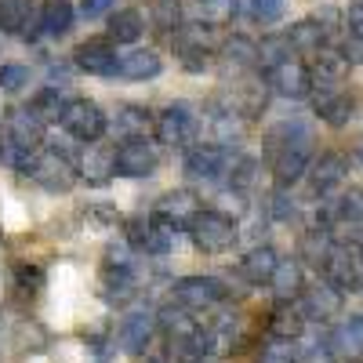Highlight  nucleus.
<instances>
[{"label": "nucleus", "mask_w": 363, "mask_h": 363, "mask_svg": "<svg viewBox=\"0 0 363 363\" xmlns=\"http://www.w3.org/2000/svg\"><path fill=\"white\" fill-rule=\"evenodd\" d=\"M258 363H301V345L298 338H277L269 335L258 349Z\"/></svg>", "instance_id": "36"}, {"label": "nucleus", "mask_w": 363, "mask_h": 363, "mask_svg": "<svg viewBox=\"0 0 363 363\" xmlns=\"http://www.w3.org/2000/svg\"><path fill=\"white\" fill-rule=\"evenodd\" d=\"M18 171L40 186L44 193H69L80 178V153H69L66 145H40L33 157H26Z\"/></svg>", "instance_id": "1"}, {"label": "nucleus", "mask_w": 363, "mask_h": 363, "mask_svg": "<svg viewBox=\"0 0 363 363\" xmlns=\"http://www.w3.org/2000/svg\"><path fill=\"white\" fill-rule=\"evenodd\" d=\"M291 55H294V48L287 44V37H265V40H258V69L265 73L272 66L287 62Z\"/></svg>", "instance_id": "38"}, {"label": "nucleus", "mask_w": 363, "mask_h": 363, "mask_svg": "<svg viewBox=\"0 0 363 363\" xmlns=\"http://www.w3.org/2000/svg\"><path fill=\"white\" fill-rule=\"evenodd\" d=\"M218 62H222L233 77L255 73V69H258V44L247 40V37H229V40H222V48H218Z\"/></svg>", "instance_id": "25"}, {"label": "nucleus", "mask_w": 363, "mask_h": 363, "mask_svg": "<svg viewBox=\"0 0 363 363\" xmlns=\"http://www.w3.org/2000/svg\"><path fill=\"white\" fill-rule=\"evenodd\" d=\"M265 84H269V91H277L280 99H291V102H294V99L313 95V69L291 55L287 62L265 69Z\"/></svg>", "instance_id": "13"}, {"label": "nucleus", "mask_w": 363, "mask_h": 363, "mask_svg": "<svg viewBox=\"0 0 363 363\" xmlns=\"http://www.w3.org/2000/svg\"><path fill=\"white\" fill-rule=\"evenodd\" d=\"M313 87H338L345 77H349V69H352V62L342 55V48H320L316 55H313Z\"/></svg>", "instance_id": "22"}, {"label": "nucleus", "mask_w": 363, "mask_h": 363, "mask_svg": "<svg viewBox=\"0 0 363 363\" xmlns=\"http://www.w3.org/2000/svg\"><path fill=\"white\" fill-rule=\"evenodd\" d=\"M301 330H306V316L298 313L294 301H280V309L272 313V320H269V335H277V338H301Z\"/></svg>", "instance_id": "35"}, {"label": "nucleus", "mask_w": 363, "mask_h": 363, "mask_svg": "<svg viewBox=\"0 0 363 363\" xmlns=\"http://www.w3.org/2000/svg\"><path fill=\"white\" fill-rule=\"evenodd\" d=\"M240 11V0H189V18L203 26H225Z\"/></svg>", "instance_id": "33"}, {"label": "nucleus", "mask_w": 363, "mask_h": 363, "mask_svg": "<svg viewBox=\"0 0 363 363\" xmlns=\"http://www.w3.org/2000/svg\"><path fill=\"white\" fill-rule=\"evenodd\" d=\"M80 178H87V186H106L116 178V145L87 142V149H80Z\"/></svg>", "instance_id": "17"}, {"label": "nucleus", "mask_w": 363, "mask_h": 363, "mask_svg": "<svg viewBox=\"0 0 363 363\" xmlns=\"http://www.w3.org/2000/svg\"><path fill=\"white\" fill-rule=\"evenodd\" d=\"M29 66L22 62H0V91H8V95H18V91L29 84Z\"/></svg>", "instance_id": "39"}, {"label": "nucleus", "mask_w": 363, "mask_h": 363, "mask_svg": "<svg viewBox=\"0 0 363 363\" xmlns=\"http://www.w3.org/2000/svg\"><path fill=\"white\" fill-rule=\"evenodd\" d=\"M342 55L349 58L352 66H363V37H349V40L342 44Z\"/></svg>", "instance_id": "46"}, {"label": "nucleus", "mask_w": 363, "mask_h": 363, "mask_svg": "<svg viewBox=\"0 0 363 363\" xmlns=\"http://www.w3.org/2000/svg\"><path fill=\"white\" fill-rule=\"evenodd\" d=\"M345 178H349V160L342 153H320L309 167V193L316 200H330L342 193Z\"/></svg>", "instance_id": "14"}, {"label": "nucleus", "mask_w": 363, "mask_h": 363, "mask_svg": "<svg viewBox=\"0 0 363 363\" xmlns=\"http://www.w3.org/2000/svg\"><path fill=\"white\" fill-rule=\"evenodd\" d=\"M186 233L193 240V247L203 251V255H222V251L236 247V236H240L236 218L229 211H218V207H200L189 218Z\"/></svg>", "instance_id": "3"}, {"label": "nucleus", "mask_w": 363, "mask_h": 363, "mask_svg": "<svg viewBox=\"0 0 363 363\" xmlns=\"http://www.w3.org/2000/svg\"><path fill=\"white\" fill-rule=\"evenodd\" d=\"M327 345L338 359H359L363 356V313H349L327 330Z\"/></svg>", "instance_id": "19"}, {"label": "nucleus", "mask_w": 363, "mask_h": 363, "mask_svg": "<svg viewBox=\"0 0 363 363\" xmlns=\"http://www.w3.org/2000/svg\"><path fill=\"white\" fill-rule=\"evenodd\" d=\"M157 167H160V153L149 138L116 142V174L120 178H149Z\"/></svg>", "instance_id": "12"}, {"label": "nucleus", "mask_w": 363, "mask_h": 363, "mask_svg": "<svg viewBox=\"0 0 363 363\" xmlns=\"http://www.w3.org/2000/svg\"><path fill=\"white\" fill-rule=\"evenodd\" d=\"M200 363H222V359H218V356H203Z\"/></svg>", "instance_id": "48"}, {"label": "nucleus", "mask_w": 363, "mask_h": 363, "mask_svg": "<svg viewBox=\"0 0 363 363\" xmlns=\"http://www.w3.org/2000/svg\"><path fill=\"white\" fill-rule=\"evenodd\" d=\"M149 22H153L164 37H178L186 18H182V0H153L149 4Z\"/></svg>", "instance_id": "34"}, {"label": "nucleus", "mask_w": 363, "mask_h": 363, "mask_svg": "<svg viewBox=\"0 0 363 363\" xmlns=\"http://www.w3.org/2000/svg\"><path fill=\"white\" fill-rule=\"evenodd\" d=\"M48 124L37 116L33 106H11L4 113V124H0V157H4L8 164H22L26 157H33L37 149L44 145Z\"/></svg>", "instance_id": "2"}, {"label": "nucleus", "mask_w": 363, "mask_h": 363, "mask_svg": "<svg viewBox=\"0 0 363 363\" xmlns=\"http://www.w3.org/2000/svg\"><path fill=\"white\" fill-rule=\"evenodd\" d=\"M73 66H77L80 73H87V77H116L120 55H116V48L109 44V37H91V40L77 44Z\"/></svg>", "instance_id": "16"}, {"label": "nucleus", "mask_w": 363, "mask_h": 363, "mask_svg": "<svg viewBox=\"0 0 363 363\" xmlns=\"http://www.w3.org/2000/svg\"><path fill=\"white\" fill-rule=\"evenodd\" d=\"M69 99H62V91L58 87H40L33 99H29V106L37 109V116L44 120V124H58L62 120V109H66Z\"/></svg>", "instance_id": "37"}, {"label": "nucleus", "mask_w": 363, "mask_h": 363, "mask_svg": "<svg viewBox=\"0 0 363 363\" xmlns=\"http://www.w3.org/2000/svg\"><path fill=\"white\" fill-rule=\"evenodd\" d=\"M345 26H349L352 37H363V0H352L345 8Z\"/></svg>", "instance_id": "43"}, {"label": "nucleus", "mask_w": 363, "mask_h": 363, "mask_svg": "<svg viewBox=\"0 0 363 363\" xmlns=\"http://www.w3.org/2000/svg\"><path fill=\"white\" fill-rule=\"evenodd\" d=\"M298 142H313V135H309V128L301 124V120H280L277 128H269L265 131V157H272V153H280V149H287V145H298Z\"/></svg>", "instance_id": "32"}, {"label": "nucleus", "mask_w": 363, "mask_h": 363, "mask_svg": "<svg viewBox=\"0 0 363 363\" xmlns=\"http://www.w3.org/2000/svg\"><path fill=\"white\" fill-rule=\"evenodd\" d=\"M203 203H200V196L193 193V189H174V193H167V196H160L157 200V215H164V218H171L178 229H186L189 225V218L196 215Z\"/></svg>", "instance_id": "29"}, {"label": "nucleus", "mask_w": 363, "mask_h": 363, "mask_svg": "<svg viewBox=\"0 0 363 363\" xmlns=\"http://www.w3.org/2000/svg\"><path fill=\"white\" fill-rule=\"evenodd\" d=\"M345 363H363V359H345Z\"/></svg>", "instance_id": "50"}, {"label": "nucleus", "mask_w": 363, "mask_h": 363, "mask_svg": "<svg viewBox=\"0 0 363 363\" xmlns=\"http://www.w3.org/2000/svg\"><path fill=\"white\" fill-rule=\"evenodd\" d=\"M58 124H62L66 135L77 138V142H99V138H106V131H109L106 113L99 109V102H91V99H69Z\"/></svg>", "instance_id": "8"}, {"label": "nucleus", "mask_w": 363, "mask_h": 363, "mask_svg": "<svg viewBox=\"0 0 363 363\" xmlns=\"http://www.w3.org/2000/svg\"><path fill=\"white\" fill-rule=\"evenodd\" d=\"M157 330H160V323H157L153 309H131L116 327V345L131 356H145L157 338Z\"/></svg>", "instance_id": "10"}, {"label": "nucleus", "mask_w": 363, "mask_h": 363, "mask_svg": "<svg viewBox=\"0 0 363 363\" xmlns=\"http://www.w3.org/2000/svg\"><path fill=\"white\" fill-rule=\"evenodd\" d=\"M109 131L124 142V138H145L149 131H157V116L145 106H120L109 120Z\"/></svg>", "instance_id": "23"}, {"label": "nucleus", "mask_w": 363, "mask_h": 363, "mask_svg": "<svg viewBox=\"0 0 363 363\" xmlns=\"http://www.w3.org/2000/svg\"><path fill=\"white\" fill-rule=\"evenodd\" d=\"M284 15V0H251V18L262 26H272Z\"/></svg>", "instance_id": "41"}, {"label": "nucleus", "mask_w": 363, "mask_h": 363, "mask_svg": "<svg viewBox=\"0 0 363 363\" xmlns=\"http://www.w3.org/2000/svg\"><path fill=\"white\" fill-rule=\"evenodd\" d=\"M313 113L330 128H345L356 113V102L342 87H313Z\"/></svg>", "instance_id": "18"}, {"label": "nucleus", "mask_w": 363, "mask_h": 363, "mask_svg": "<svg viewBox=\"0 0 363 363\" xmlns=\"http://www.w3.org/2000/svg\"><path fill=\"white\" fill-rule=\"evenodd\" d=\"M320 277L330 284V287H338L342 294H356L363 287V269H359V255H352L342 240L335 247L327 251L323 265H320Z\"/></svg>", "instance_id": "9"}, {"label": "nucleus", "mask_w": 363, "mask_h": 363, "mask_svg": "<svg viewBox=\"0 0 363 363\" xmlns=\"http://www.w3.org/2000/svg\"><path fill=\"white\" fill-rule=\"evenodd\" d=\"M225 298H229V287L218 277H203V272H196V277H182V280L171 284V301L186 306L189 313H207V309L222 306Z\"/></svg>", "instance_id": "7"}, {"label": "nucleus", "mask_w": 363, "mask_h": 363, "mask_svg": "<svg viewBox=\"0 0 363 363\" xmlns=\"http://www.w3.org/2000/svg\"><path fill=\"white\" fill-rule=\"evenodd\" d=\"M269 291L277 301H294L301 291H306V269H301L298 258H280L277 272L269 280Z\"/></svg>", "instance_id": "26"}, {"label": "nucleus", "mask_w": 363, "mask_h": 363, "mask_svg": "<svg viewBox=\"0 0 363 363\" xmlns=\"http://www.w3.org/2000/svg\"><path fill=\"white\" fill-rule=\"evenodd\" d=\"M138 291V265H102V294L109 301H128Z\"/></svg>", "instance_id": "28"}, {"label": "nucleus", "mask_w": 363, "mask_h": 363, "mask_svg": "<svg viewBox=\"0 0 363 363\" xmlns=\"http://www.w3.org/2000/svg\"><path fill=\"white\" fill-rule=\"evenodd\" d=\"M186 178L189 182H200V186H207V182H222L229 178L233 171V153L229 145L222 142H196L193 149H186Z\"/></svg>", "instance_id": "5"}, {"label": "nucleus", "mask_w": 363, "mask_h": 363, "mask_svg": "<svg viewBox=\"0 0 363 363\" xmlns=\"http://www.w3.org/2000/svg\"><path fill=\"white\" fill-rule=\"evenodd\" d=\"M359 269H363V247H359Z\"/></svg>", "instance_id": "49"}, {"label": "nucleus", "mask_w": 363, "mask_h": 363, "mask_svg": "<svg viewBox=\"0 0 363 363\" xmlns=\"http://www.w3.org/2000/svg\"><path fill=\"white\" fill-rule=\"evenodd\" d=\"M313 18L327 29V33H335V29H338V22H345V11L338 15L335 8H320V11H313Z\"/></svg>", "instance_id": "45"}, {"label": "nucleus", "mask_w": 363, "mask_h": 363, "mask_svg": "<svg viewBox=\"0 0 363 363\" xmlns=\"http://www.w3.org/2000/svg\"><path fill=\"white\" fill-rule=\"evenodd\" d=\"M128 240L138 255H167L178 244V225L157 211H149V215L128 222Z\"/></svg>", "instance_id": "4"}, {"label": "nucleus", "mask_w": 363, "mask_h": 363, "mask_svg": "<svg viewBox=\"0 0 363 363\" xmlns=\"http://www.w3.org/2000/svg\"><path fill=\"white\" fill-rule=\"evenodd\" d=\"M342 298H345V294H342L338 287H330V284L320 277L316 284H306V291L294 298V306H298L301 316H306V323H327L330 316L342 313Z\"/></svg>", "instance_id": "11"}, {"label": "nucleus", "mask_w": 363, "mask_h": 363, "mask_svg": "<svg viewBox=\"0 0 363 363\" xmlns=\"http://www.w3.org/2000/svg\"><path fill=\"white\" fill-rule=\"evenodd\" d=\"M77 22V8L69 0H44L37 15V33L44 37H66Z\"/></svg>", "instance_id": "27"}, {"label": "nucleus", "mask_w": 363, "mask_h": 363, "mask_svg": "<svg viewBox=\"0 0 363 363\" xmlns=\"http://www.w3.org/2000/svg\"><path fill=\"white\" fill-rule=\"evenodd\" d=\"M15 280H18V287L26 291V294H37L40 287H44V272H40V265H18L15 269Z\"/></svg>", "instance_id": "42"}, {"label": "nucleus", "mask_w": 363, "mask_h": 363, "mask_svg": "<svg viewBox=\"0 0 363 363\" xmlns=\"http://www.w3.org/2000/svg\"><path fill=\"white\" fill-rule=\"evenodd\" d=\"M277 265H280V255H277V247L272 244H255L244 258H240V265H236V272L244 277L247 284H269L272 280V272H277Z\"/></svg>", "instance_id": "24"}, {"label": "nucleus", "mask_w": 363, "mask_h": 363, "mask_svg": "<svg viewBox=\"0 0 363 363\" xmlns=\"http://www.w3.org/2000/svg\"><path fill=\"white\" fill-rule=\"evenodd\" d=\"M157 138L167 149H193L200 138V116L189 102H171L157 116Z\"/></svg>", "instance_id": "6"}, {"label": "nucleus", "mask_w": 363, "mask_h": 363, "mask_svg": "<svg viewBox=\"0 0 363 363\" xmlns=\"http://www.w3.org/2000/svg\"><path fill=\"white\" fill-rule=\"evenodd\" d=\"M116 8V0H80V11L87 18H99V15H109Z\"/></svg>", "instance_id": "44"}, {"label": "nucleus", "mask_w": 363, "mask_h": 363, "mask_svg": "<svg viewBox=\"0 0 363 363\" xmlns=\"http://www.w3.org/2000/svg\"><path fill=\"white\" fill-rule=\"evenodd\" d=\"M349 167L363 171V138H356V142L349 145Z\"/></svg>", "instance_id": "47"}, {"label": "nucleus", "mask_w": 363, "mask_h": 363, "mask_svg": "<svg viewBox=\"0 0 363 363\" xmlns=\"http://www.w3.org/2000/svg\"><path fill=\"white\" fill-rule=\"evenodd\" d=\"M313 142H298V145H287L280 153L269 157V171H272V182L280 189H291L298 178H306L309 167H313Z\"/></svg>", "instance_id": "15"}, {"label": "nucleus", "mask_w": 363, "mask_h": 363, "mask_svg": "<svg viewBox=\"0 0 363 363\" xmlns=\"http://www.w3.org/2000/svg\"><path fill=\"white\" fill-rule=\"evenodd\" d=\"M284 37H287V44H291L294 51H313V55H316L320 48H327V37H330V33L309 15V18H298Z\"/></svg>", "instance_id": "31"}, {"label": "nucleus", "mask_w": 363, "mask_h": 363, "mask_svg": "<svg viewBox=\"0 0 363 363\" xmlns=\"http://www.w3.org/2000/svg\"><path fill=\"white\" fill-rule=\"evenodd\" d=\"M37 15L40 4L37 0H0V33H11V37H33L37 33Z\"/></svg>", "instance_id": "21"}, {"label": "nucleus", "mask_w": 363, "mask_h": 363, "mask_svg": "<svg viewBox=\"0 0 363 363\" xmlns=\"http://www.w3.org/2000/svg\"><path fill=\"white\" fill-rule=\"evenodd\" d=\"M269 215L277 218V222H291L298 215V203H294L291 189H280L277 186V193H272V200H269Z\"/></svg>", "instance_id": "40"}, {"label": "nucleus", "mask_w": 363, "mask_h": 363, "mask_svg": "<svg viewBox=\"0 0 363 363\" xmlns=\"http://www.w3.org/2000/svg\"><path fill=\"white\" fill-rule=\"evenodd\" d=\"M164 73V58L153 48H135L120 58L116 66V80H128V84H145V80H157Z\"/></svg>", "instance_id": "20"}, {"label": "nucleus", "mask_w": 363, "mask_h": 363, "mask_svg": "<svg viewBox=\"0 0 363 363\" xmlns=\"http://www.w3.org/2000/svg\"><path fill=\"white\" fill-rule=\"evenodd\" d=\"M142 33H145V15L135 11V8L116 11V15H109V22H106V37H109L113 44H135V40H142Z\"/></svg>", "instance_id": "30"}]
</instances>
